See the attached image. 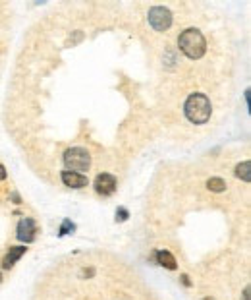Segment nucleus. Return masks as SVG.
<instances>
[{"label":"nucleus","mask_w":251,"mask_h":300,"mask_svg":"<svg viewBox=\"0 0 251 300\" xmlns=\"http://www.w3.org/2000/svg\"><path fill=\"white\" fill-rule=\"evenodd\" d=\"M72 231H74V223H72L70 219H66V221L62 223V227H60V232H58V234L64 236V234H68V232H72Z\"/></svg>","instance_id":"obj_12"},{"label":"nucleus","mask_w":251,"mask_h":300,"mask_svg":"<svg viewBox=\"0 0 251 300\" xmlns=\"http://www.w3.org/2000/svg\"><path fill=\"white\" fill-rule=\"evenodd\" d=\"M26 250L27 248H24V246H14V248H10V250H8V254H6L4 259H2V267H4V269L14 267V263H16L18 259L26 254Z\"/></svg>","instance_id":"obj_8"},{"label":"nucleus","mask_w":251,"mask_h":300,"mask_svg":"<svg viewBox=\"0 0 251 300\" xmlns=\"http://www.w3.org/2000/svg\"><path fill=\"white\" fill-rule=\"evenodd\" d=\"M203 300H214V298H211V296H207V298H203Z\"/></svg>","instance_id":"obj_16"},{"label":"nucleus","mask_w":251,"mask_h":300,"mask_svg":"<svg viewBox=\"0 0 251 300\" xmlns=\"http://www.w3.org/2000/svg\"><path fill=\"white\" fill-rule=\"evenodd\" d=\"M118 188V180L116 177H112V175H108V173H101L99 177L95 178V190L99 192L101 196H110V194H114Z\"/></svg>","instance_id":"obj_6"},{"label":"nucleus","mask_w":251,"mask_h":300,"mask_svg":"<svg viewBox=\"0 0 251 300\" xmlns=\"http://www.w3.org/2000/svg\"><path fill=\"white\" fill-rule=\"evenodd\" d=\"M149 24L155 31H166L172 26V12L164 6H153L149 10Z\"/></svg>","instance_id":"obj_4"},{"label":"nucleus","mask_w":251,"mask_h":300,"mask_svg":"<svg viewBox=\"0 0 251 300\" xmlns=\"http://www.w3.org/2000/svg\"><path fill=\"white\" fill-rule=\"evenodd\" d=\"M60 178H62L64 186H68V188H85L89 184L87 177H83L80 173H72V171H62Z\"/></svg>","instance_id":"obj_7"},{"label":"nucleus","mask_w":251,"mask_h":300,"mask_svg":"<svg viewBox=\"0 0 251 300\" xmlns=\"http://www.w3.org/2000/svg\"><path fill=\"white\" fill-rule=\"evenodd\" d=\"M35 232H37V225H35V221L31 217H24L18 223V232H16L18 240L29 244V242L35 240Z\"/></svg>","instance_id":"obj_5"},{"label":"nucleus","mask_w":251,"mask_h":300,"mask_svg":"<svg viewBox=\"0 0 251 300\" xmlns=\"http://www.w3.org/2000/svg\"><path fill=\"white\" fill-rule=\"evenodd\" d=\"M243 300H249V286H245V290H243Z\"/></svg>","instance_id":"obj_14"},{"label":"nucleus","mask_w":251,"mask_h":300,"mask_svg":"<svg viewBox=\"0 0 251 300\" xmlns=\"http://www.w3.org/2000/svg\"><path fill=\"white\" fill-rule=\"evenodd\" d=\"M178 47H180V51L184 53L187 58H191V60H199V58H203V55L207 53V41H205V37H203V33L199 31V29H185L180 33V37H178Z\"/></svg>","instance_id":"obj_2"},{"label":"nucleus","mask_w":251,"mask_h":300,"mask_svg":"<svg viewBox=\"0 0 251 300\" xmlns=\"http://www.w3.org/2000/svg\"><path fill=\"white\" fill-rule=\"evenodd\" d=\"M6 178V171H4V167L0 165V180H4Z\"/></svg>","instance_id":"obj_15"},{"label":"nucleus","mask_w":251,"mask_h":300,"mask_svg":"<svg viewBox=\"0 0 251 300\" xmlns=\"http://www.w3.org/2000/svg\"><path fill=\"white\" fill-rule=\"evenodd\" d=\"M249 169H251L249 161H243V163H239L238 167H236V175H238V177L241 178L243 182H249V180H251Z\"/></svg>","instance_id":"obj_10"},{"label":"nucleus","mask_w":251,"mask_h":300,"mask_svg":"<svg viewBox=\"0 0 251 300\" xmlns=\"http://www.w3.org/2000/svg\"><path fill=\"white\" fill-rule=\"evenodd\" d=\"M184 112L191 124H207L212 114L209 97L203 93H191L184 105Z\"/></svg>","instance_id":"obj_1"},{"label":"nucleus","mask_w":251,"mask_h":300,"mask_svg":"<svg viewBox=\"0 0 251 300\" xmlns=\"http://www.w3.org/2000/svg\"><path fill=\"white\" fill-rule=\"evenodd\" d=\"M128 217H130V211H128L126 207H120L118 211H116V221H120V223H122V221H126Z\"/></svg>","instance_id":"obj_13"},{"label":"nucleus","mask_w":251,"mask_h":300,"mask_svg":"<svg viewBox=\"0 0 251 300\" xmlns=\"http://www.w3.org/2000/svg\"><path fill=\"white\" fill-rule=\"evenodd\" d=\"M64 165H66L68 171L72 173H83L91 167V155L87 149H81V147H70L64 151Z\"/></svg>","instance_id":"obj_3"},{"label":"nucleus","mask_w":251,"mask_h":300,"mask_svg":"<svg viewBox=\"0 0 251 300\" xmlns=\"http://www.w3.org/2000/svg\"><path fill=\"white\" fill-rule=\"evenodd\" d=\"M207 186H209V190L211 192H224L226 190V182L222 178H211L209 182H207Z\"/></svg>","instance_id":"obj_11"},{"label":"nucleus","mask_w":251,"mask_h":300,"mask_svg":"<svg viewBox=\"0 0 251 300\" xmlns=\"http://www.w3.org/2000/svg\"><path fill=\"white\" fill-rule=\"evenodd\" d=\"M157 261H159L162 267L170 269V271H174V269L178 267V263H176V258L172 256L168 250H159V252H157Z\"/></svg>","instance_id":"obj_9"}]
</instances>
